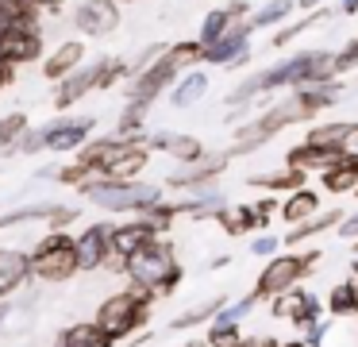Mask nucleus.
<instances>
[{
	"instance_id": "obj_1",
	"label": "nucleus",
	"mask_w": 358,
	"mask_h": 347,
	"mask_svg": "<svg viewBox=\"0 0 358 347\" xmlns=\"http://www.w3.org/2000/svg\"><path fill=\"white\" fill-rule=\"evenodd\" d=\"M120 274H127V282L139 285V290H150L155 297H170L178 293V285L185 282V266L173 254V243L166 236L150 239L143 251H135L131 259L120 266Z\"/></svg>"
},
{
	"instance_id": "obj_2",
	"label": "nucleus",
	"mask_w": 358,
	"mask_h": 347,
	"mask_svg": "<svg viewBox=\"0 0 358 347\" xmlns=\"http://www.w3.org/2000/svg\"><path fill=\"white\" fill-rule=\"evenodd\" d=\"M155 293L150 290H139V285H127V290H116L108 293V297L96 305V316L93 320L101 324L104 332H108L116 343H124V339H135L143 328H147L150 320V308H155Z\"/></svg>"
},
{
	"instance_id": "obj_3",
	"label": "nucleus",
	"mask_w": 358,
	"mask_h": 347,
	"mask_svg": "<svg viewBox=\"0 0 358 347\" xmlns=\"http://www.w3.org/2000/svg\"><path fill=\"white\" fill-rule=\"evenodd\" d=\"M335 50H324V46H312V50H296L289 54L285 62H278V66L262 69L258 74V85H262V93L270 97V93L278 89H304V85H320V81H335Z\"/></svg>"
},
{
	"instance_id": "obj_4",
	"label": "nucleus",
	"mask_w": 358,
	"mask_h": 347,
	"mask_svg": "<svg viewBox=\"0 0 358 347\" xmlns=\"http://www.w3.org/2000/svg\"><path fill=\"white\" fill-rule=\"evenodd\" d=\"M162 185L150 182H108V177H93V182L81 185V197H89V205L116 216H143L162 200Z\"/></svg>"
},
{
	"instance_id": "obj_5",
	"label": "nucleus",
	"mask_w": 358,
	"mask_h": 347,
	"mask_svg": "<svg viewBox=\"0 0 358 347\" xmlns=\"http://www.w3.org/2000/svg\"><path fill=\"white\" fill-rule=\"evenodd\" d=\"M320 259H324V254H320V247L273 254V259H266V266L258 270V282H255V290H250V293L258 297V305H262V301L281 297V293L296 290V285H301L304 278L320 266Z\"/></svg>"
},
{
	"instance_id": "obj_6",
	"label": "nucleus",
	"mask_w": 358,
	"mask_h": 347,
	"mask_svg": "<svg viewBox=\"0 0 358 347\" xmlns=\"http://www.w3.org/2000/svg\"><path fill=\"white\" fill-rule=\"evenodd\" d=\"M31 274H35V282H50V285L70 282L73 274H81L78 236L73 231H47L31 247Z\"/></svg>"
},
{
	"instance_id": "obj_7",
	"label": "nucleus",
	"mask_w": 358,
	"mask_h": 347,
	"mask_svg": "<svg viewBox=\"0 0 358 347\" xmlns=\"http://www.w3.org/2000/svg\"><path fill=\"white\" fill-rule=\"evenodd\" d=\"M178 81H181V74L170 66V62H166V50H162L147 69H139V74L131 77V85H127V104L150 108L158 97H162V93H170Z\"/></svg>"
},
{
	"instance_id": "obj_8",
	"label": "nucleus",
	"mask_w": 358,
	"mask_h": 347,
	"mask_svg": "<svg viewBox=\"0 0 358 347\" xmlns=\"http://www.w3.org/2000/svg\"><path fill=\"white\" fill-rule=\"evenodd\" d=\"M270 313L278 316V320H289L301 332H308L312 324L324 320L327 301H320V293H312V290H289V293H281V297L270 301Z\"/></svg>"
},
{
	"instance_id": "obj_9",
	"label": "nucleus",
	"mask_w": 358,
	"mask_h": 347,
	"mask_svg": "<svg viewBox=\"0 0 358 347\" xmlns=\"http://www.w3.org/2000/svg\"><path fill=\"white\" fill-rule=\"evenodd\" d=\"M158 236H162L158 224L147 220V216H131V220H124V224H112V266L120 270L135 251H143V247Z\"/></svg>"
},
{
	"instance_id": "obj_10",
	"label": "nucleus",
	"mask_w": 358,
	"mask_h": 347,
	"mask_svg": "<svg viewBox=\"0 0 358 347\" xmlns=\"http://www.w3.org/2000/svg\"><path fill=\"white\" fill-rule=\"evenodd\" d=\"M73 27L89 39H104L120 27V0H81L73 8Z\"/></svg>"
},
{
	"instance_id": "obj_11",
	"label": "nucleus",
	"mask_w": 358,
	"mask_h": 347,
	"mask_svg": "<svg viewBox=\"0 0 358 347\" xmlns=\"http://www.w3.org/2000/svg\"><path fill=\"white\" fill-rule=\"evenodd\" d=\"M250 20L247 23H235L220 43L204 46V66H224V69H239L243 62L250 58Z\"/></svg>"
},
{
	"instance_id": "obj_12",
	"label": "nucleus",
	"mask_w": 358,
	"mask_h": 347,
	"mask_svg": "<svg viewBox=\"0 0 358 347\" xmlns=\"http://www.w3.org/2000/svg\"><path fill=\"white\" fill-rule=\"evenodd\" d=\"M43 128H47V151L78 154L81 147L93 139L96 120H93V116H73V120H55V123H43Z\"/></svg>"
},
{
	"instance_id": "obj_13",
	"label": "nucleus",
	"mask_w": 358,
	"mask_h": 347,
	"mask_svg": "<svg viewBox=\"0 0 358 347\" xmlns=\"http://www.w3.org/2000/svg\"><path fill=\"white\" fill-rule=\"evenodd\" d=\"M104 66H108V58H96V62H89V66H81L78 74H70L66 81H58V89H55V108H73L78 100H85L89 93H96L101 89V77H104Z\"/></svg>"
},
{
	"instance_id": "obj_14",
	"label": "nucleus",
	"mask_w": 358,
	"mask_h": 347,
	"mask_svg": "<svg viewBox=\"0 0 358 347\" xmlns=\"http://www.w3.org/2000/svg\"><path fill=\"white\" fill-rule=\"evenodd\" d=\"M227 162H231V158H227V151L208 154V158H201V162H193V166H185V170H178V174H170V177H166V189H189V193L208 189V185L216 182L220 174H224Z\"/></svg>"
},
{
	"instance_id": "obj_15",
	"label": "nucleus",
	"mask_w": 358,
	"mask_h": 347,
	"mask_svg": "<svg viewBox=\"0 0 358 347\" xmlns=\"http://www.w3.org/2000/svg\"><path fill=\"white\" fill-rule=\"evenodd\" d=\"M78 259H81V274L85 270H101L112 262V224H89L78 236Z\"/></svg>"
},
{
	"instance_id": "obj_16",
	"label": "nucleus",
	"mask_w": 358,
	"mask_h": 347,
	"mask_svg": "<svg viewBox=\"0 0 358 347\" xmlns=\"http://www.w3.org/2000/svg\"><path fill=\"white\" fill-rule=\"evenodd\" d=\"M31 278V251L0 247V301H8L16 290H24Z\"/></svg>"
},
{
	"instance_id": "obj_17",
	"label": "nucleus",
	"mask_w": 358,
	"mask_h": 347,
	"mask_svg": "<svg viewBox=\"0 0 358 347\" xmlns=\"http://www.w3.org/2000/svg\"><path fill=\"white\" fill-rule=\"evenodd\" d=\"M147 147H150V151L170 154V158H178L181 166H193V162L208 158L201 139H196V135H181V131H155V135L147 139Z\"/></svg>"
},
{
	"instance_id": "obj_18",
	"label": "nucleus",
	"mask_w": 358,
	"mask_h": 347,
	"mask_svg": "<svg viewBox=\"0 0 358 347\" xmlns=\"http://www.w3.org/2000/svg\"><path fill=\"white\" fill-rule=\"evenodd\" d=\"M0 46H4L8 66H27V62H39L43 58V31H39V23H35V27H12L8 35L0 39Z\"/></svg>"
},
{
	"instance_id": "obj_19",
	"label": "nucleus",
	"mask_w": 358,
	"mask_h": 347,
	"mask_svg": "<svg viewBox=\"0 0 358 347\" xmlns=\"http://www.w3.org/2000/svg\"><path fill=\"white\" fill-rule=\"evenodd\" d=\"M350 147H316V143H296L293 151L285 154V166H296V170H316V174H324V170L339 166L343 154H347Z\"/></svg>"
},
{
	"instance_id": "obj_20",
	"label": "nucleus",
	"mask_w": 358,
	"mask_h": 347,
	"mask_svg": "<svg viewBox=\"0 0 358 347\" xmlns=\"http://www.w3.org/2000/svg\"><path fill=\"white\" fill-rule=\"evenodd\" d=\"M81 62H85V43H78V39H66V43H58L55 50L43 58V77L47 81H66L70 74H78Z\"/></svg>"
},
{
	"instance_id": "obj_21",
	"label": "nucleus",
	"mask_w": 358,
	"mask_h": 347,
	"mask_svg": "<svg viewBox=\"0 0 358 347\" xmlns=\"http://www.w3.org/2000/svg\"><path fill=\"white\" fill-rule=\"evenodd\" d=\"M347 220V212L343 208H324V212H316L312 220H304V224H293V228L285 231V251H296L301 243H308V239H316V236H324L327 228H339V224Z\"/></svg>"
},
{
	"instance_id": "obj_22",
	"label": "nucleus",
	"mask_w": 358,
	"mask_h": 347,
	"mask_svg": "<svg viewBox=\"0 0 358 347\" xmlns=\"http://www.w3.org/2000/svg\"><path fill=\"white\" fill-rule=\"evenodd\" d=\"M55 347H116V339H112L96 320H78V324H66V328L58 332Z\"/></svg>"
},
{
	"instance_id": "obj_23",
	"label": "nucleus",
	"mask_w": 358,
	"mask_h": 347,
	"mask_svg": "<svg viewBox=\"0 0 358 347\" xmlns=\"http://www.w3.org/2000/svg\"><path fill=\"white\" fill-rule=\"evenodd\" d=\"M250 189H266V193H296L308 185V170H296V166H281V170H270V174H250L247 177Z\"/></svg>"
},
{
	"instance_id": "obj_24",
	"label": "nucleus",
	"mask_w": 358,
	"mask_h": 347,
	"mask_svg": "<svg viewBox=\"0 0 358 347\" xmlns=\"http://www.w3.org/2000/svg\"><path fill=\"white\" fill-rule=\"evenodd\" d=\"M316 212H324V208H320V189H312V185H304V189L289 193V197L281 200V220H285L289 228L312 220Z\"/></svg>"
},
{
	"instance_id": "obj_25",
	"label": "nucleus",
	"mask_w": 358,
	"mask_h": 347,
	"mask_svg": "<svg viewBox=\"0 0 358 347\" xmlns=\"http://www.w3.org/2000/svg\"><path fill=\"white\" fill-rule=\"evenodd\" d=\"M147 162H150V147L147 143H135L131 151L120 154V158L112 162L101 177H108V182H139V174L147 170Z\"/></svg>"
},
{
	"instance_id": "obj_26",
	"label": "nucleus",
	"mask_w": 358,
	"mask_h": 347,
	"mask_svg": "<svg viewBox=\"0 0 358 347\" xmlns=\"http://www.w3.org/2000/svg\"><path fill=\"white\" fill-rule=\"evenodd\" d=\"M216 224L227 231V236H247V231H262L266 228V220L258 216L255 205H227V208H220Z\"/></svg>"
},
{
	"instance_id": "obj_27",
	"label": "nucleus",
	"mask_w": 358,
	"mask_h": 347,
	"mask_svg": "<svg viewBox=\"0 0 358 347\" xmlns=\"http://www.w3.org/2000/svg\"><path fill=\"white\" fill-rule=\"evenodd\" d=\"M293 97L301 100V104L308 108L312 116H320V112H327V108H335V104H339V97H343V81L335 77V81L304 85V89H293Z\"/></svg>"
},
{
	"instance_id": "obj_28",
	"label": "nucleus",
	"mask_w": 358,
	"mask_h": 347,
	"mask_svg": "<svg viewBox=\"0 0 358 347\" xmlns=\"http://www.w3.org/2000/svg\"><path fill=\"white\" fill-rule=\"evenodd\" d=\"M358 135V120H335V123H316L308 128L304 143H316V147H355Z\"/></svg>"
},
{
	"instance_id": "obj_29",
	"label": "nucleus",
	"mask_w": 358,
	"mask_h": 347,
	"mask_svg": "<svg viewBox=\"0 0 358 347\" xmlns=\"http://www.w3.org/2000/svg\"><path fill=\"white\" fill-rule=\"evenodd\" d=\"M212 77L204 74V69H193V74H185L178 85L170 89V104L173 108H193L196 100H204V93H208Z\"/></svg>"
},
{
	"instance_id": "obj_30",
	"label": "nucleus",
	"mask_w": 358,
	"mask_h": 347,
	"mask_svg": "<svg viewBox=\"0 0 358 347\" xmlns=\"http://www.w3.org/2000/svg\"><path fill=\"white\" fill-rule=\"evenodd\" d=\"M227 301H231L227 293H220V297H212V301H201V305H193V308H185V313L173 316L170 328H173V332H189V328H196V324H204V320L212 324V320L220 316V308L227 305Z\"/></svg>"
},
{
	"instance_id": "obj_31",
	"label": "nucleus",
	"mask_w": 358,
	"mask_h": 347,
	"mask_svg": "<svg viewBox=\"0 0 358 347\" xmlns=\"http://www.w3.org/2000/svg\"><path fill=\"white\" fill-rule=\"evenodd\" d=\"M166 62H170V66L178 69L181 77L193 74V69L204 66V43H196V39H185V43H170V46H166Z\"/></svg>"
},
{
	"instance_id": "obj_32",
	"label": "nucleus",
	"mask_w": 358,
	"mask_h": 347,
	"mask_svg": "<svg viewBox=\"0 0 358 347\" xmlns=\"http://www.w3.org/2000/svg\"><path fill=\"white\" fill-rule=\"evenodd\" d=\"M27 131H31V123H27V112H8L0 116V154H20V147H24Z\"/></svg>"
},
{
	"instance_id": "obj_33",
	"label": "nucleus",
	"mask_w": 358,
	"mask_h": 347,
	"mask_svg": "<svg viewBox=\"0 0 358 347\" xmlns=\"http://www.w3.org/2000/svg\"><path fill=\"white\" fill-rule=\"evenodd\" d=\"M231 27H235L231 12H227V8H212V12L204 15L201 31H196V43L212 46V43H220V39H224V35H227V31H231Z\"/></svg>"
},
{
	"instance_id": "obj_34",
	"label": "nucleus",
	"mask_w": 358,
	"mask_h": 347,
	"mask_svg": "<svg viewBox=\"0 0 358 347\" xmlns=\"http://www.w3.org/2000/svg\"><path fill=\"white\" fill-rule=\"evenodd\" d=\"M296 8H301L296 0H266V4L250 15V27H278V23H285Z\"/></svg>"
},
{
	"instance_id": "obj_35",
	"label": "nucleus",
	"mask_w": 358,
	"mask_h": 347,
	"mask_svg": "<svg viewBox=\"0 0 358 347\" xmlns=\"http://www.w3.org/2000/svg\"><path fill=\"white\" fill-rule=\"evenodd\" d=\"M0 15L16 27H35L43 20V12L31 4V0H0Z\"/></svg>"
},
{
	"instance_id": "obj_36",
	"label": "nucleus",
	"mask_w": 358,
	"mask_h": 347,
	"mask_svg": "<svg viewBox=\"0 0 358 347\" xmlns=\"http://www.w3.org/2000/svg\"><path fill=\"white\" fill-rule=\"evenodd\" d=\"M327 316H358V301L350 293V282H339L327 290Z\"/></svg>"
},
{
	"instance_id": "obj_37",
	"label": "nucleus",
	"mask_w": 358,
	"mask_h": 347,
	"mask_svg": "<svg viewBox=\"0 0 358 347\" xmlns=\"http://www.w3.org/2000/svg\"><path fill=\"white\" fill-rule=\"evenodd\" d=\"M324 20H327V12H324V8H320V12H308V15H301V20L285 23V27H281L278 35H273V46H289V43H293V39H301L304 31H312V27H316V23H324Z\"/></svg>"
},
{
	"instance_id": "obj_38",
	"label": "nucleus",
	"mask_w": 358,
	"mask_h": 347,
	"mask_svg": "<svg viewBox=\"0 0 358 347\" xmlns=\"http://www.w3.org/2000/svg\"><path fill=\"white\" fill-rule=\"evenodd\" d=\"M320 185H324L327 193H358V174H350L347 166H331V170H324L320 174Z\"/></svg>"
},
{
	"instance_id": "obj_39",
	"label": "nucleus",
	"mask_w": 358,
	"mask_h": 347,
	"mask_svg": "<svg viewBox=\"0 0 358 347\" xmlns=\"http://www.w3.org/2000/svg\"><path fill=\"white\" fill-rule=\"evenodd\" d=\"M147 112H150V108L124 104V112H120V120H116V135H124V139L143 135V120H147Z\"/></svg>"
},
{
	"instance_id": "obj_40",
	"label": "nucleus",
	"mask_w": 358,
	"mask_h": 347,
	"mask_svg": "<svg viewBox=\"0 0 358 347\" xmlns=\"http://www.w3.org/2000/svg\"><path fill=\"white\" fill-rule=\"evenodd\" d=\"M204 339H208V347H235L239 343V324H227V320H212L208 332H204Z\"/></svg>"
},
{
	"instance_id": "obj_41",
	"label": "nucleus",
	"mask_w": 358,
	"mask_h": 347,
	"mask_svg": "<svg viewBox=\"0 0 358 347\" xmlns=\"http://www.w3.org/2000/svg\"><path fill=\"white\" fill-rule=\"evenodd\" d=\"M335 77L350 74V69H358V39H350V43H343L339 50H335V62H331Z\"/></svg>"
},
{
	"instance_id": "obj_42",
	"label": "nucleus",
	"mask_w": 358,
	"mask_h": 347,
	"mask_svg": "<svg viewBox=\"0 0 358 347\" xmlns=\"http://www.w3.org/2000/svg\"><path fill=\"white\" fill-rule=\"evenodd\" d=\"M281 247H285V239L270 236V231H258V236L250 239V254H255V259H273Z\"/></svg>"
},
{
	"instance_id": "obj_43",
	"label": "nucleus",
	"mask_w": 358,
	"mask_h": 347,
	"mask_svg": "<svg viewBox=\"0 0 358 347\" xmlns=\"http://www.w3.org/2000/svg\"><path fill=\"white\" fill-rule=\"evenodd\" d=\"M39 151H47V128H31L24 147H20V154H39Z\"/></svg>"
},
{
	"instance_id": "obj_44",
	"label": "nucleus",
	"mask_w": 358,
	"mask_h": 347,
	"mask_svg": "<svg viewBox=\"0 0 358 347\" xmlns=\"http://www.w3.org/2000/svg\"><path fill=\"white\" fill-rule=\"evenodd\" d=\"M73 220H78V208H62V205H58L55 216L47 220V231H66V224H73Z\"/></svg>"
},
{
	"instance_id": "obj_45",
	"label": "nucleus",
	"mask_w": 358,
	"mask_h": 347,
	"mask_svg": "<svg viewBox=\"0 0 358 347\" xmlns=\"http://www.w3.org/2000/svg\"><path fill=\"white\" fill-rule=\"evenodd\" d=\"M335 236H339L343 243H355V239H358V208H355V212H347V220L335 228Z\"/></svg>"
},
{
	"instance_id": "obj_46",
	"label": "nucleus",
	"mask_w": 358,
	"mask_h": 347,
	"mask_svg": "<svg viewBox=\"0 0 358 347\" xmlns=\"http://www.w3.org/2000/svg\"><path fill=\"white\" fill-rule=\"evenodd\" d=\"M255 208H258V216H262L266 224H270L273 216H281V200H278V197H258Z\"/></svg>"
},
{
	"instance_id": "obj_47",
	"label": "nucleus",
	"mask_w": 358,
	"mask_h": 347,
	"mask_svg": "<svg viewBox=\"0 0 358 347\" xmlns=\"http://www.w3.org/2000/svg\"><path fill=\"white\" fill-rule=\"evenodd\" d=\"M327 328H331V324H327V320L312 324V328L304 332V343H308V347H320V343H324V336H327Z\"/></svg>"
},
{
	"instance_id": "obj_48",
	"label": "nucleus",
	"mask_w": 358,
	"mask_h": 347,
	"mask_svg": "<svg viewBox=\"0 0 358 347\" xmlns=\"http://www.w3.org/2000/svg\"><path fill=\"white\" fill-rule=\"evenodd\" d=\"M39 12H47V15H62V8L70 4V0H31Z\"/></svg>"
},
{
	"instance_id": "obj_49",
	"label": "nucleus",
	"mask_w": 358,
	"mask_h": 347,
	"mask_svg": "<svg viewBox=\"0 0 358 347\" xmlns=\"http://www.w3.org/2000/svg\"><path fill=\"white\" fill-rule=\"evenodd\" d=\"M12 81H16V69H12V66H0V89H8Z\"/></svg>"
},
{
	"instance_id": "obj_50",
	"label": "nucleus",
	"mask_w": 358,
	"mask_h": 347,
	"mask_svg": "<svg viewBox=\"0 0 358 347\" xmlns=\"http://www.w3.org/2000/svg\"><path fill=\"white\" fill-rule=\"evenodd\" d=\"M339 12H343V15H355V12H358V0H343Z\"/></svg>"
},
{
	"instance_id": "obj_51",
	"label": "nucleus",
	"mask_w": 358,
	"mask_h": 347,
	"mask_svg": "<svg viewBox=\"0 0 358 347\" xmlns=\"http://www.w3.org/2000/svg\"><path fill=\"white\" fill-rule=\"evenodd\" d=\"M296 4H301V8H304V12H316V8H320V4H324V0H296Z\"/></svg>"
},
{
	"instance_id": "obj_52",
	"label": "nucleus",
	"mask_w": 358,
	"mask_h": 347,
	"mask_svg": "<svg viewBox=\"0 0 358 347\" xmlns=\"http://www.w3.org/2000/svg\"><path fill=\"white\" fill-rule=\"evenodd\" d=\"M227 262H231V254H216V259H212V270H220V266H227Z\"/></svg>"
},
{
	"instance_id": "obj_53",
	"label": "nucleus",
	"mask_w": 358,
	"mask_h": 347,
	"mask_svg": "<svg viewBox=\"0 0 358 347\" xmlns=\"http://www.w3.org/2000/svg\"><path fill=\"white\" fill-rule=\"evenodd\" d=\"M181 347H208V339H204V336H196V339H185Z\"/></svg>"
},
{
	"instance_id": "obj_54",
	"label": "nucleus",
	"mask_w": 358,
	"mask_h": 347,
	"mask_svg": "<svg viewBox=\"0 0 358 347\" xmlns=\"http://www.w3.org/2000/svg\"><path fill=\"white\" fill-rule=\"evenodd\" d=\"M347 282H350V293H355V301H358V274H350Z\"/></svg>"
},
{
	"instance_id": "obj_55",
	"label": "nucleus",
	"mask_w": 358,
	"mask_h": 347,
	"mask_svg": "<svg viewBox=\"0 0 358 347\" xmlns=\"http://www.w3.org/2000/svg\"><path fill=\"white\" fill-rule=\"evenodd\" d=\"M281 347H308L304 339H289V343H281Z\"/></svg>"
},
{
	"instance_id": "obj_56",
	"label": "nucleus",
	"mask_w": 358,
	"mask_h": 347,
	"mask_svg": "<svg viewBox=\"0 0 358 347\" xmlns=\"http://www.w3.org/2000/svg\"><path fill=\"white\" fill-rule=\"evenodd\" d=\"M350 274H358V254H350Z\"/></svg>"
},
{
	"instance_id": "obj_57",
	"label": "nucleus",
	"mask_w": 358,
	"mask_h": 347,
	"mask_svg": "<svg viewBox=\"0 0 358 347\" xmlns=\"http://www.w3.org/2000/svg\"><path fill=\"white\" fill-rule=\"evenodd\" d=\"M4 316H8V301H0V320H4Z\"/></svg>"
},
{
	"instance_id": "obj_58",
	"label": "nucleus",
	"mask_w": 358,
	"mask_h": 347,
	"mask_svg": "<svg viewBox=\"0 0 358 347\" xmlns=\"http://www.w3.org/2000/svg\"><path fill=\"white\" fill-rule=\"evenodd\" d=\"M0 66H8V58H4V46H0ZM12 69H16V66H12Z\"/></svg>"
},
{
	"instance_id": "obj_59",
	"label": "nucleus",
	"mask_w": 358,
	"mask_h": 347,
	"mask_svg": "<svg viewBox=\"0 0 358 347\" xmlns=\"http://www.w3.org/2000/svg\"><path fill=\"white\" fill-rule=\"evenodd\" d=\"M350 254H358V239H355V243H350Z\"/></svg>"
},
{
	"instance_id": "obj_60",
	"label": "nucleus",
	"mask_w": 358,
	"mask_h": 347,
	"mask_svg": "<svg viewBox=\"0 0 358 347\" xmlns=\"http://www.w3.org/2000/svg\"><path fill=\"white\" fill-rule=\"evenodd\" d=\"M120 4H139V0H120Z\"/></svg>"
},
{
	"instance_id": "obj_61",
	"label": "nucleus",
	"mask_w": 358,
	"mask_h": 347,
	"mask_svg": "<svg viewBox=\"0 0 358 347\" xmlns=\"http://www.w3.org/2000/svg\"><path fill=\"white\" fill-rule=\"evenodd\" d=\"M235 347H247V339H239V343H235Z\"/></svg>"
},
{
	"instance_id": "obj_62",
	"label": "nucleus",
	"mask_w": 358,
	"mask_h": 347,
	"mask_svg": "<svg viewBox=\"0 0 358 347\" xmlns=\"http://www.w3.org/2000/svg\"><path fill=\"white\" fill-rule=\"evenodd\" d=\"M355 197H358V193H355Z\"/></svg>"
}]
</instances>
